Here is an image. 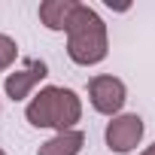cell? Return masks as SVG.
Instances as JSON below:
<instances>
[{"instance_id":"6da1fadb","label":"cell","mask_w":155,"mask_h":155,"mask_svg":"<svg viewBox=\"0 0 155 155\" xmlns=\"http://www.w3.org/2000/svg\"><path fill=\"white\" fill-rule=\"evenodd\" d=\"M110 52V40H107V25L104 18L79 3L67 25V55L73 64H79V67H91V64H101Z\"/></svg>"},{"instance_id":"7a4b0ae2","label":"cell","mask_w":155,"mask_h":155,"mask_svg":"<svg viewBox=\"0 0 155 155\" xmlns=\"http://www.w3.org/2000/svg\"><path fill=\"white\" fill-rule=\"evenodd\" d=\"M25 116L34 128H55L58 134L73 131V125L82 119V101L73 88L46 85V88H40V94H34Z\"/></svg>"},{"instance_id":"3957f363","label":"cell","mask_w":155,"mask_h":155,"mask_svg":"<svg viewBox=\"0 0 155 155\" xmlns=\"http://www.w3.org/2000/svg\"><path fill=\"white\" fill-rule=\"evenodd\" d=\"M125 97H128V91H125V82L119 79V76H91L88 79V101H91V107L97 110V113H104V116H119V110L125 107Z\"/></svg>"},{"instance_id":"277c9868","label":"cell","mask_w":155,"mask_h":155,"mask_svg":"<svg viewBox=\"0 0 155 155\" xmlns=\"http://www.w3.org/2000/svg\"><path fill=\"white\" fill-rule=\"evenodd\" d=\"M140 140H143V119L137 113H122L107 125V146L119 155L137 149Z\"/></svg>"},{"instance_id":"5b68a950","label":"cell","mask_w":155,"mask_h":155,"mask_svg":"<svg viewBox=\"0 0 155 155\" xmlns=\"http://www.w3.org/2000/svg\"><path fill=\"white\" fill-rule=\"evenodd\" d=\"M46 76H49L46 61L31 58V61H25V67H21V70H15V73H9V76H6L3 88H6V94H9L12 101H21V97H28V94H31V88H34L40 79H46Z\"/></svg>"},{"instance_id":"8992f818","label":"cell","mask_w":155,"mask_h":155,"mask_svg":"<svg viewBox=\"0 0 155 155\" xmlns=\"http://www.w3.org/2000/svg\"><path fill=\"white\" fill-rule=\"evenodd\" d=\"M76 6H79L76 0H46V3H40V21L49 31H67Z\"/></svg>"},{"instance_id":"52a82bcc","label":"cell","mask_w":155,"mask_h":155,"mask_svg":"<svg viewBox=\"0 0 155 155\" xmlns=\"http://www.w3.org/2000/svg\"><path fill=\"white\" fill-rule=\"evenodd\" d=\"M82 146H85V134L73 128V131H61L52 140H46L37 155H79Z\"/></svg>"},{"instance_id":"ba28073f","label":"cell","mask_w":155,"mask_h":155,"mask_svg":"<svg viewBox=\"0 0 155 155\" xmlns=\"http://www.w3.org/2000/svg\"><path fill=\"white\" fill-rule=\"evenodd\" d=\"M15 58H18V46H15V40L6 37V34H0V70H6Z\"/></svg>"},{"instance_id":"9c48e42d","label":"cell","mask_w":155,"mask_h":155,"mask_svg":"<svg viewBox=\"0 0 155 155\" xmlns=\"http://www.w3.org/2000/svg\"><path fill=\"white\" fill-rule=\"evenodd\" d=\"M140 155H155V143H152V146H149L146 152H140Z\"/></svg>"},{"instance_id":"30bf717a","label":"cell","mask_w":155,"mask_h":155,"mask_svg":"<svg viewBox=\"0 0 155 155\" xmlns=\"http://www.w3.org/2000/svg\"><path fill=\"white\" fill-rule=\"evenodd\" d=\"M0 155H6V152H3V149H0Z\"/></svg>"}]
</instances>
